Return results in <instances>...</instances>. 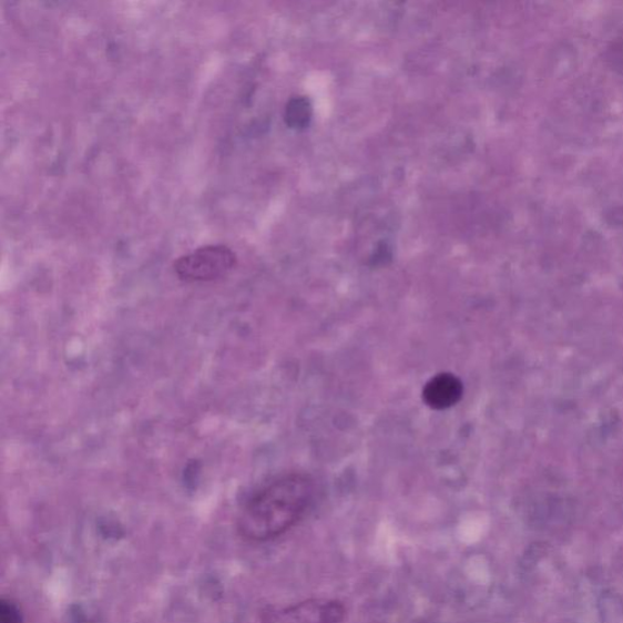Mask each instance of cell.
I'll use <instances>...</instances> for the list:
<instances>
[{
	"mask_svg": "<svg viewBox=\"0 0 623 623\" xmlns=\"http://www.w3.org/2000/svg\"><path fill=\"white\" fill-rule=\"evenodd\" d=\"M612 60L614 62L615 69L623 76V32L617 37L612 49Z\"/></svg>",
	"mask_w": 623,
	"mask_h": 623,
	"instance_id": "obj_7",
	"label": "cell"
},
{
	"mask_svg": "<svg viewBox=\"0 0 623 623\" xmlns=\"http://www.w3.org/2000/svg\"><path fill=\"white\" fill-rule=\"evenodd\" d=\"M236 265V256L226 245H206L174 262L176 276L186 283H206L227 277Z\"/></svg>",
	"mask_w": 623,
	"mask_h": 623,
	"instance_id": "obj_2",
	"label": "cell"
},
{
	"mask_svg": "<svg viewBox=\"0 0 623 623\" xmlns=\"http://www.w3.org/2000/svg\"><path fill=\"white\" fill-rule=\"evenodd\" d=\"M463 382L450 372H441L431 378L422 390V400L430 408L443 410L462 400Z\"/></svg>",
	"mask_w": 623,
	"mask_h": 623,
	"instance_id": "obj_4",
	"label": "cell"
},
{
	"mask_svg": "<svg viewBox=\"0 0 623 623\" xmlns=\"http://www.w3.org/2000/svg\"><path fill=\"white\" fill-rule=\"evenodd\" d=\"M312 116V108L306 98L292 99L286 105L285 121L294 130H303L308 126Z\"/></svg>",
	"mask_w": 623,
	"mask_h": 623,
	"instance_id": "obj_5",
	"label": "cell"
},
{
	"mask_svg": "<svg viewBox=\"0 0 623 623\" xmlns=\"http://www.w3.org/2000/svg\"><path fill=\"white\" fill-rule=\"evenodd\" d=\"M315 483L306 473H285L259 489L242 509L236 530L247 542L266 543L300 522L314 500Z\"/></svg>",
	"mask_w": 623,
	"mask_h": 623,
	"instance_id": "obj_1",
	"label": "cell"
},
{
	"mask_svg": "<svg viewBox=\"0 0 623 623\" xmlns=\"http://www.w3.org/2000/svg\"><path fill=\"white\" fill-rule=\"evenodd\" d=\"M0 623H23L20 609L14 602L2 601V604H0Z\"/></svg>",
	"mask_w": 623,
	"mask_h": 623,
	"instance_id": "obj_6",
	"label": "cell"
},
{
	"mask_svg": "<svg viewBox=\"0 0 623 623\" xmlns=\"http://www.w3.org/2000/svg\"><path fill=\"white\" fill-rule=\"evenodd\" d=\"M347 609L340 601L307 600L288 606H267L259 615L261 623H343Z\"/></svg>",
	"mask_w": 623,
	"mask_h": 623,
	"instance_id": "obj_3",
	"label": "cell"
}]
</instances>
